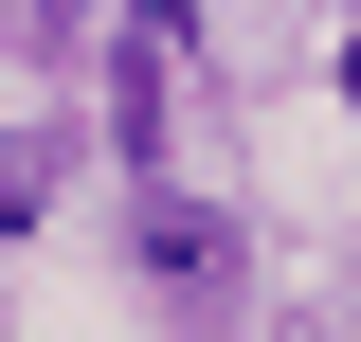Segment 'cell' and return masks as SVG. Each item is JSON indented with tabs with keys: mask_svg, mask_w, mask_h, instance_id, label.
Segmentation results:
<instances>
[]
</instances>
